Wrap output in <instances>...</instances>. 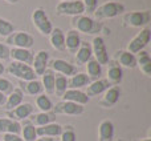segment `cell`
<instances>
[{"label":"cell","mask_w":151,"mask_h":141,"mask_svg":"<svg viewBox=\"0 0 151 141\" xmlns=\"http://www.w3.org/2000/svg\"><path fill=\"white\" fill-rule=\"evenodd\" d=\"M107 72H106V80L110 83V85H119L123 78V70L122 67L117 61H109L107 63Z\"/></svg>","instance_id":"cell-15"},{"label":"cell","mask_w":151,"mask_h":141,"mask_svg":"<svg viewBox=\"0 0 151 141\" xmlns=\"http://www.w3.org/2000/svg\"><path fill=\"white\" fill-rule=\"evenodd\" d=\"M19 88L23 91L24 94H28V96H39L42 93V85L41 81L36 80H29V81H21L19 80Z\"/></svg>","instance_id":"cell-19"},{"label":"cell","mask_w":151,"mask_h":141,"mask_svg":"<svg viewBox=\"0 0 151 141\" xmlns=\"http://www.w3.org/2000/svg\"><path fill=\"white\" fill-rule=\"evenodd\" d=\"M72 27L78 33L81 32V33L85 35H98L102 29V24L99 21L85 15L73 16L72 17Z\"/></svg>","instance_id":"cell-1"},{"label":"cell","mask_w":151,"mask_h":141,"mask_svg":"<svg viewBox=\"0 0 151 141\" xmlns=\"http://www.w3.org/2000/svg\"><path fill=\"white\" fill-rule=\"evenodd\" d=\"M66 91H68V77L60 73H55V93L58 97H63Z\"/></svg>","instance_id":"cell-34"},{"label":"cell","mask_w":151,"mask_h":141,"mask_svg":"<svg viewBox=\"0 0 151 141\" xmlns=\"http://www.w3.org/2000/svg\"><path fill=\"white\" fill-rule=\"evenodd\" d=\"M12 32H15V27L11 21L5 20V19L0 17V36L7 37L8 35H11Z\"/></svg>","instance_id":"cell-37"},{"label":"cell","mask_w":151,"mask_h":141,"mask_svg":"<svg viewBox=\"0 0 151 141\" xmlns=\"http://www.w3.org/2000/svg\"><path fill=\"white\" fill-rule=\"evenodd\" d=\"M5 70H7L9 75H12L13 77L19 78V80H21V81H29V80H36L37 78L32 65H28V64H24V63H19V61H12Z\"/></svg>","instance_id":"cell-5"},{"label":"cell","mask_w":151,"mask_h":141,"mask_svg":"<svg viewBox=\"0 0 151 141\" xmlns=\"http://www.w3.org/2000/svg\"><path fill=\"white\" fill-rule=\"evenodd\" d=\"M85 112V107L80 104H76L72 101H58L53 104L52 113L55 115H69V116H78Z\"/></svg>","instance_id":"cell-9"},{"label":"cell","mask_w":151,"mask_h":141,"mask_svg":"<svg viewBox=\"0 0 151 141\" xmlns=\"http://www.w3.org/2000/svg\"><path fill=\"white\" fill-rule=\"evenodd\" d=\"M90 59H93V52H91V45L88 41H81L80 48L76 52V63L77 65H83Z\"/></svg>","instance_id":"cell-23"},{"label":"cell","mask_w":151,"mask_h":141,"mask_svg":"<svg viewBox=\"0 0 151 141\" xmlns=\"http://www.w3.org/2000/svg\"><path fill=\"white\" fill-rule=\"evenodd\" d=\"M23 101H24L23 91H21L19 86H16L7 96V101H5V104H4V108H5V110H11V109H13V108H16L17 105L23 104Z\"/></svg>","instance_id":"cell-29"},{"label":"cell","mask_w":151,"mask_h":141,"mask_svg":"<svg viewBox=\"0 0 151 141\" xmlns=\"http://www.w3.org/2000/svg\"><path fill=\"white\" fill-rule=\"evenodd\" d=\"M60 141H77L76 129L72 124H66L63 126V132L60 134Z\"/></svg>","instance_id":"cell-36"},{"label":"cell","mask_w":151,"mask_h":141,"mask_svg":"<svg viewBox=\"0 0 151 141\" xmlns=\"http://www.w3.org/2000/svg\"><path fill=\"white\" fill-rule=\"evenodd\" d=\"M125 4L119 1H106L104 4L98 5L94 11L93 17L94 20L99 21L104 19H113L115 16H119L121 13H125Z\"/></svg>","instance_id":"cell-2"},{"label":"cell","mask_w":151,"mask_h":141,"mask_svg":"<svg viewBox=\"0 0 151 141\" xmlns=\"http://www.w3.org/2000/svg\"><path fill=\"white\" fill-rule=\"evenodd\" d=\"M50 65L53 72L60 73V75H64L65 77H70L77 73V67L70 64L69 61L63 60V59H53L48 63Z\"/></svg>","instance_id":"cell-12"},{"label":"cell","mask_w":151,"mask_h":141,"mask_svg":"<svg viewBox=\"0 0 151 141\" xmlns=\"http://www.w3.org/2000/svg\"><path fill=\"white\" fill-rule=\"evenodd\" d=\"M41 85L47 94L55 93V72L52 69H45L41 75Z\"/></svg>","instance_id":"cell-31"},{"label":"cell","mask_w":151,"mask_h":141,"mask_svg":"<svg viewBox=\"0 0 151 141\" xmlns=\"http://www.w3.org/2000/svg\"><path fill=\"white\" fill-rule=\"evenodd\" d=\"M5 1L9 3V4H17V3L20 1V0H5Z\"/></svg>","instance_id":"cell-46"},{"label":"cell","mask_w":151,"mask_h":141,"mask_svg":"<svg viewBox=\"0 0 151 141\" xmlns=\"http://www.w3.org/2000/svg\"><path fill=\"white\" fill-rule=\"evenodd\" d=\"M49 41H50V45L56 51H60V52L65 51V33L63 32L61 28L56 27V28L52 29V32L49 35Z\"/></svg>","instance_id":"cell-25"},{"label":"cell","mask_w":151,"mask_h":141,"mask_svg":"<svg viewBox=\"0 0 151 141\" xmlns=\"http://www.w3.org/2000/svg\"><path fill=\"white\" fill-rule=\"evenodd\" d=\"M13 89H15L13 84L11 83L8 78L1 77V76H0V92H1L3 94H5V96H8V94H9Z\"/></svg>","instance_id":"cell-38"},{"label":"cell","mask_w":151,"mask_h":141,"mask_svg":"<svg viewBox=\"0 0 151 141\" xmlns=\"http://www.w3.org/2000/svg\"><path fill=\"white\" fill-rule=\"evenodd\" d=\"M21 131V124L19 121L11 120L8 117H0V134L13 133L19 134Z\"/></svg>","instance_id":"cell-27"},{"label":"cell","mask_w":151,"mask_h":141,"mask_svg":"<svg viewBox=\"0 0 151 141\" xmlns=\"http://www.w3.org/2000/svg\"><path fill=\"white\" fill-rule=\"evenodd\" d=\"M86 75L90 78V81L98 80L102 75V65L94 59H90V60L86 63Z\"/></svg>","instance_id":"cell-32"},{"label":"cell","mask_w":151,"mask_h":141,"mask_svg":"<svg viewBox=\"0 0 151 141\" xmlns=\"http://www.w3.org/2000/svg\"><path fill=\"white\" fill-rule=\"evenodd\" d=\"M4 72H5V67L3 65V63H0V75H3Z\"/></svg>","instance_id":"cell-44"},{"label":"cell","mask_w":151,"mask_h":141,"mask_svg":"<svg viewBox=\"0 0 151 141\" xmlns=\"http://www.w3.org/2000/svg\"><path fill=\"white\" fill-rule=\"evenodd\" d=\"M20 133L23 134L21 139L24 141H35L37 139V133H36V126L32 125L28 120H24L21 124V131Z\"/></svg>","instance_id":"cell-33"},{"label":"cell","mask_w":151,"mask_h":141,"mask_svg":"<svg viewBox=\"0 0 151 141\" xmlns=\"http://www.w3.org/2000/svg\"><path fill=\"white\" fill-rule=\"evenodd\" d=\"M137 67H139L141 72L143 75H146L147 77L151 76V57L147 51L143 49L141 52H138V56H137Z\"/></svg>","instance_id":"cell-30"},{"label":"cell","mask_w":151,"mask_h":141,"mask_svg":"<svg viewBox=\"0 0 151 141\" xmlns=\"http://www.w3.org/2000/svg\"><path fill=\"white\" fill-rule=\"evenodd\" d=\"M8 47H13V48H25V49H29V48L33 47L35 44V39L32 35L27 33V32L23 31H17V32H12L11 35H8L5 37V43Z\"/></svg>","instance_id":"cell-6"},{"label":"cell","mask_w":151,"mask_h":141,"mask_svg":"<svg viewBox=\"0 0 151 141\" xmlns=\"http://www.w3.org/2000/svg\"><path fill=\"white\" fill-rule=\"evenodd\" d=\"M85 12L81 0H72V1H60L56 5V15L58 16H78Z\"/></svg>","instance_id":"cell-8"},{"label":"cell","mask_w":151,"mask_h":141,"mask_svg":"<svg viewBox=\"0 0 151 141\" xmlns=\"http://www.w3.org/2000/svg\"><path fill=\"white\" fill-rule=\"evenodd\" d=\"M35 113V107L29 102H23V104L17 105L16 108L11 110H5V116L11 120H15V121H24L29 117V116Z\"/></svg>","instance_id":"cell-11"},{"label":"cell","mask_w":151,"mask_h":141,"mask_svg":"<svg viewBox=\"0 0 151 141\" xmlns=\"http://www.w3.org/2000/svg\"><path fill=\"white\" fill-rule=\"evenodd\" d=\"M81 37L80 33L74 29H69L65 35V51H68L69 53H76L77 49L81 45Z\"/></svg>","instance_id":"cell-26"},{"label":"cell","mask_w":151,"mask_h":141,"mask_svg":"<svg viewBox=\"0 0 151 141\" xmlns=\"http://www.w3.org/2000/svg\"><path fill=\"white\" fill-rule=\"evenodd\" d=\"M150 39H151V29L149 27H145L143 29H141V32H138V33L129 41L126 51H129L130 53L135 55V53L141 52V51H143L145 48L147 47V44L150 43Z\"/></svg>","instance_id":"cell-7"},{"label":"cell","mask_w":151,"mask_h":141,"mask_svg":"<svg viewBox=\"0 0 151 141\" xmlns=\"http://www.w3.org/2000/svg\"><path fill=\"white\" fill-rule=\"evenodd\" d=\"M90 83L91 81L86 73L77 72L68 78V89H81L82 86H88Z\"/></svg>","instance_id":"cell-28"},{"label":"cell","mask_w":151,"mask_h":141,"mask_svg":"<svg viewBox=\"0 0 151 141\" xmlns=\"http://www.w3.org/2000/svg\"><path fill=\"white\" fill-rule=\"evenodd\" d=\"M55 118H56V115L52 112H39V113H32L27 120H28L32 125L39 128V126H44V125H47V124L53 123Z\"/></svg>","instance_id":"cell-20"},{"label":"cell","mask_w":151,"mask_h":141,"mask_svg":"<svg viewBox=\"0 0 151 141\" xmlns=\"http://www.w3.org/2000/svg\"><path fill=\"white\" fill-rule=\"evenodd\" d=\"M9 59V47L4 43H0V63Z\"/></svg>","instance_id":"cell-40"},{"label":"cell","mask_w":151,"mask_h":141,"mask_svg":"<svg viewBox=\"0 0 151 141\" xmlns=\"http://www.w3.org/2000/svg\"><path fill=\"white\" fill-rule=\"evenodd\" d=\"M121 93H122V91H121L119 85H111L109 89H106L104 92V97L99 100V105L104 108L114 107L118 102V100H119Z\"/></svg>","instance_id":"cell-13"},{"label":"cell","mask_w":151,"mask_h":141,"mask_svg":"<svg viewBox=\"0 0 151 141\" xmlns=\"http://www.w3.org/2000/svg\"><path fill=\"white\" fill-rule=\"evenodd\" d=\"M91 52H93L94 60H97L101 65H105L110 61L109 53L106 49V44H105L104 37L101 36H94L93 41H91Z\"/></svg>","instance_id":"cell-10"},{"label":"cell","mask_w":151,"mask_h":141,"mask_svg":"<svg viewBox=\"0 0 151 141\" xmlns=\"http://www.w3.org/2000/svg\"><path fill=\"white\" fill-rule=\"evenodd\" d=\"M61 99L64 101H72V102H76V104H80V105H86L90 99L86 96L85 92H82L81 89H68L65 93L63 94Z\"/></svg>","instance_id":"cell-21"},{"label":"cell","mask_w":151,"mask_h":141,"mask_svg":"<svg viewBox=\"0 0 151 141\" xmlns=\"http://www.w3.org/2000/svg\"><path fill=\"white\" fill-rule=\"evenodd\" d=\"M60 1H72V0H60Z\"/></svg>","instance_id":"cell-47"},{"label":"cell","mask_w":151,"mask_h":141,"mask_svg":"<svg viewBox=\"0 0 151 141\" xmlns=\"http://www.w3.org/2000/svg\"><path fill=\"white\" fill-rule=\"evenodd\" d=\"M5 101H7V96H5V94H3L1 92H0V107H4Z\"/></svg>","instance_id":"cell-42"},{"label":"cell","mask_w":151,"mask_h":141,"mask_svg":"<svg viewBox=\"0 0 151 141\" xmlns=\"http://www.w3.org/2000/svg\"><path fill=\"white\" fill-rule=\"evenodd\" d=\"M114 61H117L121 67H125V68H135L137 67V56L126 49L117 51L114 55Z\"/></svg>","instance_id":"cell-18"},{"label":"cell","mask_w":151,"mask_h":141,"mask_svg":"<svg viewBox=\"0 0 151 141\" xmlns=\"http://www.w3.org/2000/svg\"><path fill=\"white\" fill-rule=\"evenodd\" d=\"M35 141H53L52 137H37Z\"/></svg>","instance_id":"cell-43"},{"label":"cell","mask_w":151,"mask_h":141,"mask_svg":"<svg viewBox=\"0 0 151 141\" xmlns=\"http://www.w3.org/2000/svg\"><path fill=\"white\" fill-rule=\"evenodd\" d=\"M32 23H33L35 28H36L42 36H49L53 29L52 23H50L48 15L45 13V9L41 7L33 9V12H32Z\"/></svg>","instance_id":"cell-4"},{"label":"cell","mask_w":151,"mask_h":141,"mask_svg":"<svg viewBox=\"0 0 151 141\" xmlns=\"http://www.w3.org/2000/svg\"><path fill=\"white\" fill-rule=\"evenodd\" d=\"M3 141H24V140L19 134L5 133V134H3Z\"/></svg>","instance_id":"cell-41"},{"label":"cell","mask_w":151,"mask_h":141,"mask_svg":"<svg viewBox=\"0 0 151 141\" xmlns=\"http://www.w3.org/2000/svg\"><path fill=\"white\" fill-rule=\"evenodd\" d=\"M114 124L110 120H102L98 125V141H113Z\"/></svg>","instance_id":"cell-24"},{"label":"cell","mask_w":151,"mask_h":141,"mask_svg":"<svg viewBox=\"0 0 151 141\" xmlns=\"http://www.w3.org/2000/svg\"><path fill=\"white\" fill-rule=\"evenodd\" d=\"M36 107L40 109V112H50L53 108V102L48 97V94L41 93L36 96Z\"/></svg>","instance_id":"cell-35"},{"label":"cell","mask_w":151,"mask_h":141,"mask_svg":"<svg viewBox=\"0 0 151 141\" xmlns=\"http://www.w3.org/2000/svg\"><path fill=\"white\" fill-rule=\"evenodd\" d=\"M110 83L106 80V78H98V80H94L91 81L90 84H89L88 86H86V96L89 97V99H91V97H96L98 96V94L104 93L106 89L110 88Z\"/></svg>","instance_id":"cell-17"},{"label":"cell","mask_w":151,"mask_h":141,"mask_svg":"<svg viewBox=\"0 0 151 141\" xmlns=\"http://www.w3.org/2000/svg\"><path fill=\"white\" fill-rule=\"evenodd\" d=\"M122 21H123V25L125 27L142 28V27H146L151 21V12L149 9L126 12V13H123V16H122Z\"/></svg>","instance_id":"cell-3"},{"label":"cell","mask_w":151,"mask_h":141,"mask_svg":"<svg viewBox=\"0 0 151 141\" xmlns=\"http://www.w3.org/2000/svg\"><path fill=\"white\" fill-rule=\"evenodd\" d=\"M48 63H49V52L48 51H39L33 56L32 61V68H33L36 76H41L48 69Z\"/></svg>","instance_id":"cell-14"},{"label":"cell","mask_w":151,"mask_h":141,"mask_svg":"<svg viewBox=\"0 0 151 141\" xmlns=\"http://www.w3.org/2000/svg\"><path fill=\"white\" fill-rule=\"evenodd\" d=\"M81 1H82L83 7H85V12L91 13V15L98 7V0H81Z\"/></svg>","instance_id":"cell-39"},{"label":"cell","mask_w":151,"mask_h":141,"mask_svg":"<svg viewBox=\"0 0 151 141\" xmlns=\"http://www.w3.org/2000/svg\"><path fill=\"white\" fill-rule=\"evenodd\" d=\"M133 141H151V139H150V137H145V139H135Z\"/></svg>","instance_id":"cell-45"},{"label":"cell","mask_w":151,"mask_h":141,"mask_svg":"<svg viewBox=\"0 0 151 141\" xmlns=\"http://www.w3.org/2000/svg\"><path fill=\"white\" fill-rule=\"evenodd\" d=\"M63 132V125L57 123H50L44 126H39L36 128L37 137H58Z\"/></svg>","instance_id":"cell-22"},{"label":"cell","mask_w":151,"mask_h":141,"mask_svg":"<svg viewBox=\"0 0 151 141\" xmlns=\"http://www.w3.org/2000/svg\"><path fill=\"white\" fill-rule=\"evenodd\" d=\"M33 52L31 49H25V48H9V59L12 61H19V63H24L32 65L33 61Z\"/></svg>","instance_id":"cell-16"}]
</instances>
